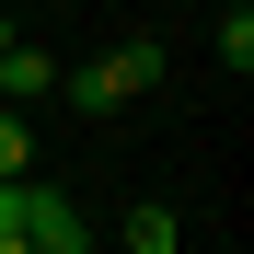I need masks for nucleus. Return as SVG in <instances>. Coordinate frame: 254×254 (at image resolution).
I'll list each match as a JSON object with an SVG mask.
<instances>
[{
	"instance_id": "f257e3e1",
	"label": "nucleus",
	"mask_w": 254,
	"mask_h": 254,
	"mask_svg": "<svg viewBox=\"0 0 254 254\" xmlns=\"http://www.w3.org/2000/svg\"><path fill=\"white\" fill-rule=\"evenodd\" d=\"M150 81H162V47L139 35V47H104V58H81V69H58V93H69L81 116H127V104L150 93Z\"/></svg>"
},
{
	"instance_id": "f03ea898",
	"label": "nucleus",
	"mask_w": 254,
	"mask_h": 254,
	"mask_svg": "<svg viewBox=\"0 0 254 254\" xmlns=\"http://www.w3.org/2000/svg\"><path fill=\"white\" fill-rule=\"evenodd\" d=\"M12 220H23V243L35 254H93V220H81V196H58V185H12Z\"/></svg>"
},
{
	"instance_id": "7ed1b4c3",
	"label": "nucleus",
	"mask_w": 254,
	"mask_h": 254,
	"mask_svg": "<svg viewBox=\"0 0 254 254\" xmlns=\"http://www.w3.org/2000/svg\"><path fill=\"white\" fill-rule=\"evenodd\" d=\"M47 93H58V58L12 35V47H0V116H23V104H47Z\"/></svg>"
},
{
	"instance_id": "20e7f679",
	"label": "nucleus",
	"mask_w": 254,
	"mask_h": 254,
	"mask_svg": "<svg viewBox=\"0 0 254 254\" xmlns=\"http://www.w3.org/2000/svg\"><path fill=\"white\" fill-rule=\"evenodd\" d=\"M127 254H185V231H174V208H162V196L127 208Z\"/></svg>"
},
{
	"instance_id": "39448f33",
	"label": "nucleus",
	"mask_w": 254,
	"mask_h": 254,
	"mask_svg": "<svg viewBox=\"0 0 254 254\" xmlns=\"http://www.w3.org/2000/svg\"><path fill=\"white\" fill-rule=\"evenodd\" d=\"M23 174H35V127H23V116H0V185H23Z\"/></svg>"
},
{
	"instance_id": "423d86ee",
	"label": "nucleus",
	"mask_w": 254,
	"mask_h": 254,
	"mask_svg": "<svg viewBox=\"0 0 254 254\" xmlns=\"http://www.w3.org/2000/svg\"><path fill=\"white\" fill-rule=\"evenodd\" d=\"M220 69H254V12H220Z\"/></svg>"
},
{
	"instance_id": "0eeeda50",
	"label": "nucleus",
	"mask_w": 254,
	"mask_h": 254,
	"mask_svg": "<svg viewBox=\"0 0 254 254\" xmlns=\"http://www.w3.org/2000/svg\"><path fill=\"white\" fill-rule=\"evenodd\" d=\"M0 254H35V243H23V220H12V185H0Z\"/></svg>"
},
{
	"instance_id": "6e6552de",
	"label": "nucleus",
	"mask_w": 254,
	"mask_h": 254,
	"mask_svg": "<svg viewBox=\"0 0 254 254\" xmlns=\"http://www.w3.org/2000/svg\"><path fill=\"white\" fill-rule=\"evenodd\" d=\"M0 47H12V23H0Z\"/></svg>"
}]
</instances>
